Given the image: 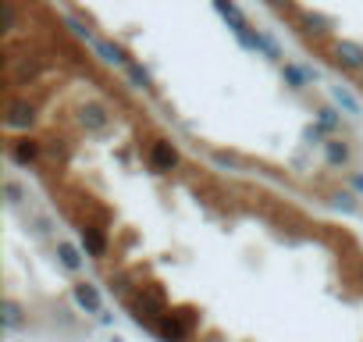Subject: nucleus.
I'll list each match as a JSON object with an SVG mask.
<instances>
[{
  "label": "nucleus",
  "instance_id": "nucleus-31",
  "mask_svg": "<svg viewBox=\"0 0 363 342\" xmlns=\"http://www.w3.org/2000/svg\"><path fill=\"white\" fill-rule=\"evenodd\" d=\"M359 86H363V72H359Z\"/></svg>",
  "mask_w": 363,
  "mask_h": 342
},
{
  "label": "nucleus",
  "instance_id": "nucleus-7",
  "mask_svg": "<svg viewBox=\"0 0 363 342\" xmlns=\"http://www.w3.org/2000/svg\"><path fill=\"white\" fill-rule=\"evenodd\" d=\"M36 121H40V107L29 96H8V107H4V128L8 132H33Z\"/></svg>",
  "mask_w": 363,
  "mask_h": 342
},
{
  "label": "nucleus",
  "instance_id": "nucleus-5",
  "mask_svg": "<svg viewBox=\"0 0 363 342\" xmlns=\"http://www.w3.org/2000/svg\"><path fill=\"white\" fill-rule=\"evenodd\" d=\"M75 121H79V128L86 136H104L114 125V111L104 100H82L79 111H75Z\"/></svg>",
  "mask_w": 363,
  "mask_h": 342
},
{
  "label": "nucleus",
  "instance_id": "nucleus-18",
  "mask_svg": "<svg viewBox=\"0 0 363 342\" xmlns=\"http://www.w3.org/2000/svg\"><path fill=\"white\" fill-rule=\"evenodd\" d=\"M125 82H128L132 89H139V93H153V79H150V72H146L139 61H128V65H125Z\"/></svg>",
  "mask_w": 363,
  "mask_h": 342
},
{
  "label": "nucleus",
  "instance_id": "nucleus-9",
  "mask_svg": "<svg viewBox=\"0 0 363 342\" xmlns=\"http://www.w3.org/2000/svg\"><path fill=\"white\" fill-rule=\"evenodd\" d=\"M79 246L86 250V257H93V260H107V253H111V239H107V228L104 225H96V221H79Z\"/></svg>",
  "mask_w": 363,
  "mask_h": 342
},
{
  "label": "nucleus",
  "instance_id": "nucleus-25",
  "mask_svg": "<svg viewBox=\"0 0 363 342\" xmlns=\"http://www.w3.org/2000/svg\"><path fill=\"white\" fill-rule=\"evenodd\" d=\"M211 160H214L218 167H228V171H239V164H242V160H239L235 153H228V150H214Z\"/></svg>",
  "mask_w": 363,
  "mask_h": 342
},
{
  "label": "nucleus",
  "instance_id": "nucleus-30",
  "mask_svg": "<svg viewBox=\"0 0 363 342\" xmlns=\"http://www.w3.org/2000/svg\"><path fill=\"white\" fill-rule=\"evenodd\" d=\"M356 285L363 289V257H359V264H356Z\"/></svg>",
  "mask_w": 363,
  "mask_h": 342
},
{
  "label": "nucleus",
  "instance_id": "nucleus-4",
  "mask_svg": "<svg viewBox=\"0 0 363 342\" xmlns=\"http://www.w3.org/2000/svg\"><path fill=\"white\" fill-rule=\"evenodd\" d=\"M289 22H292V29H296L303 40H310V43H331V29H335V22H331L328 15H320V11H306V8H296V11L289 15Z\"/></svg>",
  "mask_w": 363,
  "mask_h": 342
},
{
  "label": "nucleus",
  "instance_id": "nucleus-3",
  "mask_svg": "<svg viewBox=\"0 0 363 342\" xmlns=\"http://www.w3.org/2000/svg\"><path fill=\"white\" fill-rule=\"evenodd\" d=\"M324 50H328V65L335 72H342V75H359L363 72V43L359 40L342 36V40L324 43Z\"/></svg>",
  "mask_w": 363,
  "mask_h": 342
},
{
  "label": "nucleus",
  "instance_id": "nucleus-32",
  "mask_svg": "<svg viewBox=\"0 0 363 342\" xmlns=\"http://www.w3.org/2000/svg\"><path fill=\"white\" fill-rule=\"evenodd\" d=\"M111 342H121V338H111Z\"/></svg>",
  "mask_w": 363,
  "mask_h": 342
},
{
  "label": "nucleus",
  "instance_id": "nucleus-17",
  "mask_svg": "<svg viewBox=\"0 0 363 342\" xmlns=\"http://www.w3.org/2000/svg\"><path fill=\"white\" fill-rule=\"evenodd\" d=\"M331 100H335V107L345 111L349 118H359V114H363V107H359V100H356V93H352L349 86H331Z\"/></svg>",
  "mask_w": 363,
  "mask_h": 342
},
{
  "label": "nucleus",
  "instance_id": "nucleus-2",
  "mask_svg": "<svg viewBox=\"0 0 363 342\" xmlns=\"http://www.w3.org/2000/svg\"><path fill=\"white\" fill-rule=\"evenodd\" d=\"M200 324V310L196 307H171L157 324H153V335L160 342H189L193 331Z\"/></svg>",
  "mask_w": 363,
  "mask_h": 342
},
{
  "label": "nucleus",
  "instance_id": "nucleus-24",
  "mask_svg": "<svg viewBox=\"0 0 363 342\" xmlns=\"http://www.w3.org/2000/svg\"><path fill=\"white\" fill-rule=\"evenodd\" d=\"M4 33H18V4L15 0H4Z\"/></svg>",
  "mask_w": 363,
  "mask_h": 342
},
{
  "label": "nucleus",
  "instance_id": "nucleus-19",
  "mask_svg": "<svg viewBox=\"0 0 363 342\" xmlns=\"http://www.w3.org/2000/svg\"><path fill=\"white\" fill-rule=\"evenodd\" d=\"M328 204H331L335 211H342V214H356V211H359V193H352V189L345 186V189L328 193Z\"/></svg>",
  "mask_w": 363,
  "mask_h": 342
},
{
  "label": "nucleus",
  "instance_id": "nucleus-15",
  "mask_svg": "<svg viewBox=\"0 0 363 342\" xmlns=\"http://www.w3.org/2000/svg\"><path fill=\"white\" fill-rule=\"evenodd\" d=\"M214 11H218V15L228 22V29L235 33V40H239L242 33H250V29H253V26H250V18L239 11V4H235V0H214Z\"/></svg>",
  "mask_w": 363,
  "mask_h": 342
},
{
  "label": "nucleus",
  "instance_id": "nucleus-8",
  "mask_svg": "<svg viewBox=\"0 0 363 342\" xmlns=\"http://www.w3.org/2000/svg\"><path fill=\"white\" fill-rule=\"evenodd\" d=\"M43 153H47V143L36 139L33 132H18V136L8 143V157H11V164H18V167H36V164L43 160Z\"/></svg>",
  "mask_w": 363,
  "mask_h": 342
},
{
  "label": "nucleus",
  "instance_id": "nucleus-6",
  "mask_svg": "<svg viewBox=\"0 0 363 342\" xmlns=\"http://www.w3.org/2000/svg\"><path fill=\"white\" fill-rule=\"evenodd\" d=\"M146 164H150L153 175H171V171H178V167H182V150H178V143H171V139H150V146H146Z\"/></svg>",
  "mask_w": 363,
  "mask_h": 342
},
{
  "label": "nucleus",
  "instance_id": "nucleus-28",
  "mask_svg": "<svg viewBox=\"0 0 363 342\" xmlns=\"http://www.w3.org/2000/svg\"><path fill=\"white\" fill-rule=\"evenodd\" d=\"M36 232L40 236H50V218H36Z\"/></svg>",
  "mask_w": 363,
  "mask_h": 342
},
{
  "label": "nucleus",
  "instance_id": "nucleus-11",
  "mask_svg": "<svg viewBox=\"0 0 363 342\" xmlns=\"http://www.w3.org/2000/svg\"><path fill=\"white\" fill-rule=\"evenodd\" d=\"M0 324H4V331H22V328H29V310L22 307V299L4 296V303H0Z\"/></svg>",
  "mask_w": 363,
  "mask_h": 342
},
{
  "label": "nucleus",
  "instance_id": "nucleus-29",
  "mask_svg": "<svg viewBox=\"0 0 363 342\" xmlns=\"http://www.w3.org/2000/svg\"><path fill=\"white\" fill-rule=\"evenodd\" d=\"M200 342H225V338H221V335H218V331H207V335H203V338H200Z\"/></svg>",
  "mask_w": 363,
  "mask_h": 342
},
{
  "label": "nucleus",
  "instance_id": "nucleus-14",
  "mask_svg": "<svg viewBox=\"0 0 363 342\" xmlns=\"http://www.w3.org/2000/svg\"><path fill=\"white\" fill-rule=\"evenodd\" d=\"M89 50H93V57H96L100 65H107V68H125V65H128V54H125L118 43L104 40V36H96Z\"/></svg>",
  "mask_w": 363,
  "mask_h": 342
},
{
  "label": "nucleus",
  "instance_id": "nucleus-20",
  "mask_svg": "<svg viewBox=\"0 0 363 342\" xmlns=\"http://www.w3.org/2000/svg\"><path fill=\"white\" fill-rule=\"evenodd\" d=\"M65 29L75 36V40H82L86 47H93V40H96V33H93V26L86 22V18H79V15H65Z\"/></svg>",
  "mask_w": 363,
  "mask_h": 342
},
{
  "label": "nucleus",
  "instance_id": "nucleus-22",
  "mask_svg": "<svg viewBox=\"0 0 363 342\" xmlns=\"http://www.w3.org/2000/svg\"><path fill=\"white\" fill-rule=\"evenodd\" d=\"M317 121L328 128V136H338L342 132V111L338 107H317Z\"/></svg>",
  "mask_w": 363,
  "mask_h": 342
},
{
  "label": "nucleus",
  "instance_id": "nucleus-27",
  "mask_svg": "<svg viewBox=\"0 0 363 342\" xmlns=\"http://www.w3.org/2000/svg\"><path fill=\"white\" fill-rule=\"evenodd\" d=\"M345 186H349L352 193L363 197V171H349V175H345Z\"/></svg>",
  "mask_w": 363,
  "mask_h": 342
},
{
  "label": "nucleus",
  "instance_id": "nucleus-21",
  "mask_svg": "<svg viewBox=\"0 0 363 342\" xmlns=\"http://www.w3.org/2000/svg\"><path fill=\"white\" fill-rule=\"evenodd\" d=\"M0 189H4V200H8V207H22V204L29 200V189H26L18 179H4V186H0Z\"/></svg>",
  "mask_w": 363,
  "mask_h": 342
},
{
  "label": "nucleus",
  "instance_id": "nucleus-13",
  "mask_svg": "<svg viewBox=\"0 0 363 342\" xmlns=\"http://www.w3.org/2000/svg\"><path fill=\"white\" fill-rule=\"evenodd\" d=\"M54 253H57V264H61L68 275H79V271L86 267V250H82V246H75L72 239H57Z\"/></svg>",
  "mask_w": 363,
  "mask_h": 342
},
{
  "label": "nucleus",
  "instance_id": "nucleus-1",
  "mask_svg": "<svg viewBox=\"0 0 363 342\" xmlns=\"http://www.w3.org/2000/svg\"><path fill=\"white\" fill-rule=\"evenodd\" d=\"M128 310H132V321H135L139 328H150V331H153V324H157L171 307H167L164 289H160L157 282H146V285H139V289L128 296Z\"/></svg>",
  "mask_w": 363,
  "mask_h": 342
},
{
  "label": "nucleus",
  "instance_id": "nucleus-26",
  "mask_svg": "<svg viewBox=\"0 0 363 342\" xmlns=\"http://www.w3.org/2000/svg\"><path fill=\"white\" fill-rule=\"evenodd\" d=\"M264 4H267L271 11H278V15H285V18H289V15L296 11V4H292V0H264Z\"/></svg>",
  "mask_w": 363,
  "mask_h": 342
},
{
  "label": "nucleus",
  "instance_id": "nucleus-23",
  "mask_svg": "<svg viewBox=\"0 0 363 342\" xmlns=\"http://www.w3.org/2000/svg\"><path fill=\"white\" fill-rule=\"evenodd\" d=\"M303 139H306L310 146H324V139H328V128H324L320 121H313V125H306V128H303Z\"/></svg>",
  "mask_w": 363,
  "mask_h": 342
},
{
  "label": "nucleus",
  "instance_id": "nucleus-16",
  "mask_svg": "<svg viewBox=\"0 0 363 342\" xmlns=\"http://www.w3.org/2000/svg\"><path fill=\"white\" fill-rule=\"evenodd\" d=\"M281 79H285V86H289L292 93H303V89L313 86L306 65H292V61H281Z\"/></svg>",
  "mask_w": 363,
  "mask_h": 342
},
{
  "label": "nucleus",
  "instance_id": "nucleus-12",
  "mask_svg": "<svg viewBox=\"0 0 363 342\" xmlns=\"http://www.w3.org/2000/svg\"><path fill=\"white\" fill-rule=\"evenodd\" d=\"M72 299L82 314H104V296L93 282H75L72 285Z\"/></svg>",
  "mask_w": 363,
  "mask_h": 342
},
{
  "label": "nucleus",
  "instance_id": "nucleus-10",
  "mask_svg": "<svg viewBox=\"0 0 363 342\" xmlns=\"http://www.w3.org/2000/svg\"><path fill=\"white\" fill-rule=\"evenodd\" d=\"M320 153H324V164L328 167H335V171H345V167H352V143L349 139H342V136H328L324 139V146H320Z\"/></svg>",
  "mask_w": 363,
  "mask_h": 342
}]
</instances>
